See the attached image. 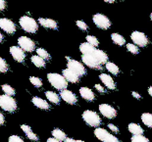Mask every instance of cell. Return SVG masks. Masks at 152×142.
I'll use <instances>...</instances> for the list:
<instances>
[{
  "mask_svg": "<svg viewBox=\"0 0 152 142\" xmlns=\"http://www.w3.org/2000/svg\"><path fill=\"white\" fill-rule=\"evenodd\" d=\"M77 27L82 31H86L87 30V25L83 21H77L76 22Z\"/></svg>",
  "mask_w": 152,
  "mask_h": 142,
  "instance_id": "obj_36",
  "label": "cell"
},
{
  "mask_svg": "<svg viewBox=\"0 0 152 142\" xmlns=\"http://www.w3.org/2000/svg\"><path fill=\"white\" fill-rule=\"evenodd\" d=\"M108 127L113 132H115V133H117V132H119V128L116 127V125H112V124H109L108 125Z\"/></svg>",
  "mask_w": 152,
  "mask_h": 142,
  "instance_id": "obj_40",
  "label": "cell"
},
{
  "mask_svg": "<svg viewBox=\"0 0 152 142\" xmlns=\"http://www.w3.org/2000/svg\"><path fill=\"white\" fill-rule=\"evenodd\" d=\"M95 88H96V90H97V91L101 92V93L105 92V88L103 87L102 85H100V84H95Z\"/></svg>",
  "mask_w": 152,
  "mask_h": 142,
  "instance_id": "obj_41",
  "label": "cell"
},
{
  "mask_svg": "<svg viewBox=\"0 0 152 142\" xmlns=\"http://www.w3.org/2000/svg\"><path fill=\"white\" fill-rule=\"evenodd\" d=\"M148 93H149V95L152 97V86H150V87L148 88Z\"/></svg>",
  "mask_w": 152,
  "mask_h": 142,
  "instance_id": "obj_47",
  "label": "cell"
},
{
  "mask_svg": "<svg viewBox=\"0 0 152 142\" xmlns=\"http://www.w3.org/2000/svg\"><path fill=\"white\" fill-rule=\"evenodd\" d=\"M105 66H106V69H107L108 72L113 74V75H118L119 72H120L118 66L116 65V64L112 63V62H107L105 64Z\"/></svg>",
  "mask_w": 152,
  "mask_h": 142,
  "instance_id": "obj_28",
  "label": "cell"
},
{
  "mask_svg": "<svg viewBox=\"0 0 152 142\" xmlns=\"http://www.w3.org/2000/svg\"><path fill=\"white\" fill-rule=\"evenodd\" d=\"M31 63H33L35 67H37V68L45 67V60L43 58H41L40 56H38V55H37V56H31Z\"/></svg>",
  "mask_w": 152,
  "mask_h": 142,
  "instance_id": "obj_24",
  "label": "cell"
},
{
  "mask_svg": "<svg viewBox=\"0 0 152 142\" xmlns=\"http://www.w3.org/2000/svg\"><path fill=\"white\" fill-rule=\"evenodd\" d=\"M10 54L13 59L19 63H23L26 59L25 51L20 46H11L10 47Z\"/></svg>",
  "mask_w": 152,
  "mask_h": 142,
  "instance_id": "obj_12",
  "label": "cell"
},
{
  "mask_svg": "<svg viewBox=\"0 0 152 142\" xmlns=\"http://www.w3.org/2000/svg\"><path fill=\"white\" fill-rule=\"evenodd\" d=\"M63 76L67 79V82H70L72 83H77L80 80V76L77 75L75 72H73L72 70L68 69V68L63 70Z\"/></svg>",
  "mask_w": 152,
  "mask_h": 142,
  "instance_id": "obj_15",
  "label": "cell"
},
{
  "mask_svg": "<svg viewBox=\"0 0 152 142\" xmlns=\"http://www.w3.org/2000/svg\"><path fill=\"white\" fill-rule=\"evenodd\" d=\"M82 60H83V63L85 64L86 66L91 68V69H95V70L101 69V64L96 60V58L93 56V54L83 55Z\"/></svg>",
  "mask_w": 152,
  "mask_h": 142,
  "instance_id": "obj_10",
  "label": "cell"
},
{
  "mask_svg": "<svg viewBox=\"0 0 152 142\" xmlns=\"http://www.w3.org/2000/svg\"><path fill=\"white\" fill-rule=\"evenodd\" d=\"M103 1H105V2H107V3H113L115 1V0H103Z\"/></svg>",
  "mask_w": 152,
  "mask_h": 142,
  "instance_id": "obj_48",
  "label": "cell"
},
{
  "mask_svg": "<svg viewBox=\"0 0 152 142\" xmlns=\"http://www.w3.org/2000/svg\"><path fill=\"white\" fill-rule=\"evenodd\" d=\"M60 96L64 101L67 102L68 104H71V105H74L76 104L77 99V96L75 95V93H73L72 91L70 90H67V89H64L61 91L60 93Z\"/></svg>",
  "mask_w": 152,
  "mask_h": 142,
  "instance_id": "obj_14",
  "label": "cell"
},
{
  "mask_svg": "<svg viewBox=\"0 0 152 142\" xmlns=\"http://www.w3.org/2000/svg\"><path fill=\"white\" fill-rule=\"evenodd\" d=\"M52 135L54 138H56V139H58L59 141H65L67 139L66 133L61 130H59V128H55V130H53Z\"/></svg>",
  "mask_w": 152,
  "mask_h": 142,
  "instance_id": "obj_25",
  "label": "cell"
},
{
  "mask_svg": "<svg viewBox=\"0 0 152 142\" xmlns=\"http://www.w3.org/2000/svg\"><path fill=\"white\" fill-rule=\"evenodd\" d=\"M45 96L48 101H50L53 104H59L60 103V96L53 91H46L45 92Z\"/></svg>",
  "mask_w": 152,
  "mask_h": 142,
  "instance_id": "obj_23",
  "label": "cell"
},
{
  "mask_svg": "<svg viewBox=\"0 0 152 142\" xmlns=\"http://www.w3.org/2000/svg\"><path fill=\"white\" fill-rule=\"evenodd\" d=\"M8 71V64L7 62L0 57V73H6Z\"/></svg>",
  "mask_w": 152,
  "mask_h": 142,
  "instance_id": "obj_35",
  "label": "cell"
},
{
  "mask_svg": "<svg viewBox=\"0 0 152 142\" xmlns=\"http://www.w3.org/2000/svg\"><path fill=\"white\" fill-rule=\"evenodd\" d=\"M4 122H5V118H4V116L0 113V125H2Z\"/></svg>",
  "mask_w": 152,
  "mask_h": 142,
  "instance_id": "obj_44",
  "label": "cell"
},
{
  "mask_svg": "<svg viewBox=\"0 0 152 142\" xmlns=\"http://www.w3.org/2000/svg\"><path fill=\"white\" fill-rule=\"evenodd\" d=\"M94 134L102 142H120L117 137L114 136V135L111 134L107 130H105L104 128L97 127L94 130Z\"/></svg>",
  "mask_w": 152,
  "mask_h": 142,
  "instance_id": "obj_5",
  "label": "cell"
},
{
  "mask_svg": "<svg viewBox=\"0 0 152 142\" xmlns=\"http://www.w3.org/2000/svg\"><path fill=\"white\" fill-rule=\"evenodd\" d=\"M18 43H19V46L24 51H27V52H33L35 49V43L30 37L20 36L18 38Z\"/></svg>",
  "mask_w": 152,
  "mask_h": 142,
  "instance_id": "obj_9",
  "label": "cell"
},
{
  "mask_svg": "<svg viewBox=\"0 0 152 142\" xmlns=\"http://www.w3.org/2000/svg\"><path fill=\"white\" fill-rule=\"evenodd\" d=\"M150 19H151V21H152V13L150 14Z\"/></svg>",
  "mask_w": 152,
  "mask_h": 142,
  "instance_id": "obj_50",
  "label": "cell"
},
{
  "mask_svg": "<svg viewBox=\"0 0 152 142\" xmlns=\"http://www.w3.org/2000/svg\"><path fill=\"white\" fill-rule=\"evenodd\" d=\"M38 23L39 25H42L43 28H51V30H56L58 28L57 23L52 19H47V18H39L38 19Z\"/></svg>",
  "mask_w": 152,
  "mask_h": 142,
  "instance_id": "obj_17",
  "label": "cell"
},
{
  "mask_svg": "<svg viewBox=\"0 0 152 142\" xmlns=\"http://www.w3.org/2000/svg\"><path fill=\"white\" fill-rule=\"evenodd\" d=\"M141 121L146 127L152 128V114H150V113H143L141 115Z\"/></svg>",
  "mask_w": 152,
  "mask_h": 142,
  "instance_id": "obj_27",
  "label": "cell"
},
{
  "mask_svg": "<svg viewBox=\"0 0 152 142\" xmlns=\"http://www.w3.org/2000/svg\"><path fill=\"white\" fill-rule=\"evenodd\" d=\"M19 24H20V27L25 31H27V33H34L38 30L37 22L34 19L28 17V16H23V17H21L20 21H19Z\"/></svg>",
  "mask_w": 152,
  "mask_h": 142,
  "instance_id": "obj_2",
  "label": "cell"
},
{
  "mask_svg": "<svg viewBox=\"0 0 152 142\" xmlns=\"http://www.w3.org/2000/svg\"><path fill=\"white\" fill-rule=\"evenodd\" d=\"M99 79L100 80L104 83L106 87H108L109 89H116V84H115V82L113 80V79L107 74H101L99 76Z\"/></svg>",
  "mask_w": 152,
  "mask_h": 142,
  "instance_id": "obj_16",
  "label": "cell"
},
{
  "mask_svg": "<svg viewBox=\"0 0 152 142\" xmlns=\"http://www.w3.org/2000/svg\"><path fill=\"white\" fill-rule=\"evenodd\" d=\"M86 41L88 43L91 44V45H93L94 47L98 46V44H99L98 39L95 36H93V35H87V36H86Z\"/></svg>",
  "mask_w": 152,
  "mask_h": 142,
  "instance_id": "obj_34",
  "label": "cell"
},
{
  "mask_svg": "<svg viewBox=\"0 0 152 142\" xmlns=\"http://www.w3.org/2000/svg\"><path fill=\"white\" fill-rule=\"evenodd\" d=\"M9 142H25V141L23 140V138L18 136V135H11L9 137Z\"/></svg>",
  "mask_w": 152,
  "mask_h": 142,
  "instance_id": "obj_38",
  "label": "cell"
},
{
  "mask_svg": "<svg viewBox=\"0 0 152 142\" xmlns=\"http://www.w3.org/2000/svg\"><path fill=\"white\" fill-rule=\"evenodd\" d=\"M65 141L66 142H85V141H82V140H75V139H73V138H67Z\"/></svg>",
  "mask_w": 152,
  "mask_h": 142,
  "instance_id": "obj_45",
  "label": "cell"
},
{
  "mask_svg": "<svg viewBox=\"0 0 152 142\" xmlns=\"http://www.w3.org/2000/svg\"><path fill=\"white\" fill-rule=\"evenodd\" d=\"M47 142H60L58 139H56V138H54V137H52V138H48L47 139Z\"/></svg>",
  "mask_w": 152,
  "mask_h": 142,
  "instance_id": "obj_46",
  "label": "cell"
},
{
  "mask_svg": "<svg viewBox=\"0 0 152 142\" xmlns=\"http://www.w3.org/2000/svg\"><path fill=\"white\" fill-rule=\"evenodd\" d=\"M0 107L6 112L13 113L17 110V103L12 96L0 95Z\"/></svg>",
  "mask_w": 152,
  "mask_h": 142,
  "instance_id": "obj_3",
  "label": "cell"
},
{
  "mask_svg": "<svg viewBox=\"0 0 152 142\" xmlns=\"http://www.w3.org/2000/svg\"><path fill=\"white\" fill-rule=\"evenodd\" d=\"M115 1H120V0H115Z\"/></svg>",
  "mask_w": 152,
  "mask_h": 142,
  "instance_id": "obj_51",
  "label": "cell"
},
{
  "mask_svg": "<svg viewBox=\"0 0 152 142\" xmlns=\"http://www.w3.org/2000/svg\"><path fill=\"white\" fill-rule=\"evenodd\" d=\"M128 130L132 134H134V135L143 134V130H142V127L140 125L134 124V122H132V124H130L128 125Z\"/></svg>",
  "mask_w": 152,
  "mask_h": 142,
  "instance_id": "obj_22",
  "label": "cell"
},
{
  "mask_svg": "<svg viewBox=\"0 0 152 142\" xmlns=\"http://www.w3.org/2000/svg\"><path fill=\"white\" fill-rule=\"evenodd\" d=\"M37 53L38 56H40L41 58H43L44 60H49L50 59V56L49 54H48V52L45 49H43V48H37Z\"/></svg>",
  "mask_w": 152,
  "mask_h": 142,
  "instance_id": "obj_30",
  "label": "cell"
},
{
  "mask_svg": "<svg viewBox=\"0 0 152 142\" xmlns=\"http://www.w3.org/2000/svg\"><path fill=\"white\" fill-rule=\"evenodd\" d=\"M80 94L82 96V98H83L86 101H93L95 99V95L91 89H89L88 87H82L80 89Z\"/></svg>",
  "mask_w": 152,
  "mask_h": 142,
  "instance_id": "obj_18",
  "label": "cell"
},
{
  "mask_svg": "<svg viewBox=\"0 0 152 142\" xmlns=\"http://www.w3.org/2000/svg\"><path fill=\"white\" fill-rule=\"evenodd\" d=\"M83 119L89 127H97L101 124V120H100V117L97 115V113L90 111V110H86L83 113Z\"/></svg>",
  "mask_w": 152,
  "mask_h": 142,
  "instance_id": "obj_4",
  "label": "cell"
},
{
  "mask_svg": "<svg viewBox=\"0 0 152 142\" xmlns=\"http://www.w3.org/2000/svg\"><path fill=\"white\" fill-rule=\"evenodd\" d=\"M131 38L134 41V43L140 47H145L149 42L146 35L143 33H140V31H134L131 34Z\"/></svg>",
  "mask_w": 152,
  "mask_h": 142,
  "instance_id": "obj_8",
  "label": "cell"
},
{
  "mask_svg": "<svg viewBox=\"0 0 152 142\" xmlns=\"http://www.w3.org/2000/svg\"><path fill=\"white\" fill-rule=\"evenodd\" d=\"M132 95L134 96V98H137V99H140V98H141V96H140V94H138L137 92H135V91H132Z\"/></svg>",
  "mask_w": 152,
  "mask_h": 142,
  "instance_id": "obj_43",
  "label": "cell"
},
{
  "mask_svg": "<svg viewBox=\"0 0 152 142\" xmlns=\"http://www.w3.org/2000/svg\"><path fill=\"white\" fill-rule=\"evenodd\" d=\"M94 50H95V47L93 46V45L90 44V43H88L87 41L80 45V51L83 53V55H85V54H92L93 52H94Z\"/></svg>",
  "mask_w": 152,
  "mask_h": 142,
  "instance_id": "obj_21",
  "label": "cell"
},
{
  "mask_svg": "<svg viewBox=\"0 0 152 142\" xmlns=\"http://www.w3.org/2000/svg\"><path fill=\"white\" fill-rule=\"evenodd\" d=\"M0 28L3 30L5 33L13 34L16 31V25L9 19L0 18Z\"/></svg>",
  "mask_w": 152,
  "mask_h": 142,
  "instance_id": "obj_11",
  "label": "cell"
},
{
  "mask_svg": "<svg viewBox=\"0 0 152 142\" xmlns=\"http://www.w3.org/2000/svg\"><path fill=\"white\" fill-rule=\"evenodd\" d=\"M1 87H2L3 92H4L6 95H9V96L15 95V89L13 88L11 85H9V84H3Z\"/></svg>",
  "mask_w": 152,
  "mask_h": 142,
  "instance_id": "obj_29",
  "label": "cell"
},
{
  "mask_svg": "<svg viewBox=\"0 0 152 142\" xmlns=\"http://www.w3.org/2000/svg\"><path fill=\"white\" fill-rule=\"evenodd\" d=\"M33 103L35 107L39 108V109H42V110H48L49 109V104L47 103V101H45L42 98H39V97H34L33 98Z\"/></svg>",
  "mask_w": 152,
  "mask_h": 142,
  "instance_id": "obj_20",
  "label": "cell"
},
{
  "mask_svg": "<svg viewBox=\"0 0 152 142\" xmlns=\"http://www.w3.org/2000/svg\"><path fill=\"white\" fill-rule=\"evenodd\" d=\"M21 128H22V130L25 132V133H28V131L31 130V128L28 127V125H21Z\"/></svg>",
  "mask_w": 152,
  "mask_h": 142,
  "instance_id": "obj_39",
  "label": "cell"
},
{
  "mask_svg": "<svg viewBox=\"0 0 152 142\" xmlns=\"http://www.w3.org/2000/svg\"><path fill=\"white\" fill-rule=\"evenodd\" d=\"M93 56L96 58V60L98 61V62L103 65V64H106L108 62V56L107 54H106L104 51L102 50H99V49H95L94 52L92 53Z\"/></svg>",
  "mask_w": 152,
  "mask_h": 142,
  "instance_id": "obj_19",
  "label": "cell"
},
{
  "mask_svg": "<svg viewBox=\"0 0 152 142\" xmlns=\"http://www.w3.org/2000/svg\"><path fill=\"white\" fill-rule=\"evenodd\" d=\"M99 111L102 114L103 117L107 119H114L117 116V111L108 104H101L99 105Z\"/></svg>",
  "mask_w": 152,
  "mask_h": 142,
  "instance_id": "obj_13",
  "label": "cell"
},
{
  "mask_svg": "<svg viewBox=\"0 0 152 142\" xmlns=\"http://www.w3.org/2000/svg\"><path fill=\"white\" fill-rule=\"evenodd\" d=\"M67 67H68V69L72 70L73 72H75L77 75H79L80 76H85L86 74V70L85 66L77 60H72V59L68 60Z\"/></svg>",
  "mask_w": 152,
  "mask_h": 142,
  "instance_id": "obj_7",
  "label": "cell"
},
{
  "mask_svg": "<svg viewBox=\"0 0 152 142\" xmlns=\"http://www.w3.org/2000/svg\"><path fill=\"white\" fill-rule=\"evenodd\" d=\"M127 49L129 52H131L132 54H137L140 52V49H138V46L135 44H132V43H129L127 44Z\"/></svg>",
  "mask_w": 152,
  "mask_h": 142,
  "instance_id": "obj_32",
  "label": "cell"
},
{
  "mask_svg": "<svg viewBox=\"0 0 152 142\" xmlns=\"http://www.w3.org/2000/svg\"><path fill=\"white\" fill-rule=\"evenodd\" d=\"M92 21L94 23V25L97 28H101V30H108L111 27V22L108 19V17H106L103 14H95L93 16Z\"/></svg>",
  "mask_w": 152,
  "mask_h": 142,
  "instance_id": "obj_6",
  "label": "cell"
},
{
  "mask_svg": "<svg viewBox=\"0 0 152 142\" xmlns=\"http://www.w3.org/2000/svg\"><path fill=\"white\" fill-rule=\"evenodd\" d=\"M2 40H3V35L1 34V33H0V42H1Z\"/></svg>",
  "mask_w": 152,
  "mask_h": 142,
  "instance_id": "obj_49",
  "label": "cell"
},
{
  "mask_svg": "<svg viewBox=\"0 0 152 142\" xmlns=\"http://www.w3.org/2000/svg\"><path fill=\"white\" fill-rule=\"evenodd\" d=\"M6 7V3H5V0H0V11L4 10Z\"/></svg>",
  "mask_w": 152,
  "mask_h": 142,
  "instance_id": "obj_42",
  "label": "cell"
},
{
  "mask_svg": "<svg viewBox=\"0 0 152 142\" xmlns=\"http://www.w3.org/2000/svg\"><path fill=\"white\" fill-rule=\"evenodd\" d=\"M111 38H112L113 42H114L115 44L119 45V46H123V45L126 43V40H125L124 36H122V35L119 34V33H112Z\"/></svg>",
  "mask_w": 152,
  "mask_h": 142,
  "instance_id": "obj_26",
  "label": "cell"
},
{
  "mask_svg": "<svg viewBox=\"0 0 152 142\" xmlns=\"http://www.w3.org/2000/svg\"><path fill=\"white\" fill-rule=\"evenodd\" d=\"M30 80H31V84L34 85L35 87H40V86L42 85V82H41V79H39V77L31 76V77H30Z\"/></svg>",
  "mask_w": 152,
  "mask_h": 142,
  "instance_id": "obj_33",
  "label": "cell"
},
{
  "mask_svg": "<svg viewBox=\"0 0 152 142\" xmlns=\"http://www.w3.org/2000/svg\"><path fill=\"white\" fill-rule=\"evenodd\" d=\"M47 79L54 88L61 90V91L64 89H67L68 82L65 77H64V76L59 75V74L50 73L47 75Z\"/></svg>",
  "mask_w": 152,
  "mask_h": 142,
  "instance_id": "obj_1",
  "label": "cell"
},
{
  "mask_svg": "<svg viewBox=\"0 0 152 142\" xmlns=\"http://www.w3.org/2000/svg\"><path fill=\"white\" fill-rule=\"evenodd\" d=\"M27 134V136L28 139H31V140H33V141H37L38 140V137H37V135L34 133V132H33V130H31V131H28V133H26Z\"/></svg>",
  "mask_w": 152,
  "mask_h": 142,
  "instance_id": "obj_37",
  "label": "cell"
},
{
  "mask_svg": "<svg viewBox=\"0 0 152 142\" xmlns=\"http://www.w3.org/2000/svg\"><path fill=\"white\" fill-rule=\"evenodd\" d=\"M131 141L132 142H149V140H148L145 136H143L142 134H140V135H132Z\"/></svg>",
  "mask_w": 152,
  "mask_h": 142,
  "instance_id": "obj_31",
  "label": "cell"
}]
</instances>
